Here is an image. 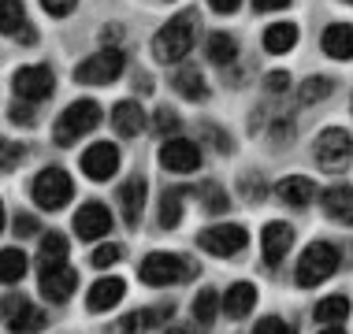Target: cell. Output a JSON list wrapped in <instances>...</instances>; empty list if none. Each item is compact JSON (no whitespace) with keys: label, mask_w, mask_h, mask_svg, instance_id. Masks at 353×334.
Wrapping results in <instances>:
<instances>
[{"label":"cell","mask_w":353,"mask_h":334,"mask_svg":"<svg viewBox=\"0 0 353 334\" xmlns=\"http://www.w3.org/2000/svg\"><path fill=\"white\" fill-rule=\"evenodd\" d=\"M194 12H183L175 19H168L164 26L157 30V37H152V56H157L160 63H179L186 60L190 49H194Z\"/></svg>","instance_id":"cell-1"},{"label":"cell","mask_w":353,"mask_h":334,"mask_svg":"<svg viewBox=\"0 0 353 334\" xmlns=\"http://www.w3.org/2000/svg\"><path fill=\"white\" fill-rule=\"evenodd\" d=\"M197 275V264L179 253H149L138 267V279L145 286H175Z\"/></svg>","instance_id":"cell-2"},{"label":"cell","mask_w":353,"mask_h":334,"mask_svg":"<svg viewBox=\"0 0 353 334\" xmlns=\"http://www.w3.org/2000/svg\"><path fill=\"white\" fill-rule=\"evenodd\" d=\"M97 123H101V104L97 101H74L63 108V116L56 119L52 141L60 149H71L79 138H85L90 130H97Z\"/></svg>","instance_id":"cell-3"},{"label":"cell","mask_w":353,"mask_h":334,"mask_svg":"<svg viewBox=\"0 0 353 334\" xmlns=\"http://www.w3.org/2000/svg\"><path fill=\"white\" fill-rule=\"evenodd\" d=\"M339 249L331 242H312L309 249L298 256V286H320L323 279H331V275L339 271Z\"/></svg>","instance_id":"cell-4"},{"label":"cell","mask_w":353,"mask_h":334,"mask_svg":"<svg viewBox=\"0 0 353 334\" xmlns=\"http://www.w3.org/2000/svg\"><path fill=\"white\" fill-rule=\"evenodd\" d=\"M30 197H34L37 208H45V212H60V208L74 197V182L63 167H45L41 175L34 178Z\"/></svg>","instance_id":"cell-5"},{"label":"cell","mask_w":353,"mask_h":334,"mask_svg":"<svg viewBox=\"0 0 353 334\" xmlns=\"http://www.w3.org/2000/svg\"><path fill=\"white\" fill-rule=\"evenodd\" d=\"M0 320H4V327L12 334H37L49 327V316H45L37 304H30L23 298V293H8L4 301H0Z\"/></svg>","instance_id":"cell-6"},{"label":"cell","mask_w":353,"mask_h":334,"mask_svg":"<svg viewBox=\"0 0 353 334\" xmlns=\"http://www.w3.org/2000/svg\"><path fill=\"white\" fill-rule=\"evenodd\" d=\"M123 67H127V56L119 49H101L97 56H90V60H82L74 67V82L82 85H108L116 82L123 74Z\"/></svg>","instance_id":"cell-7"},{"label":"cell","mask_w":353,"mask_h":334,"mask_svg":"<svg viewBox=\"0 0 353 334\" xmlns=\"http://www.w3.org/2000/svg\"><path fill=\"white\" fill-rule=\"evenodd\" d=\"M312 149H316L312 156H316V164L323 171H342L353 160V138H350V130H342V127L323 130Z\"/></svg>","instance_id":"cell-8"},{"label":"cell","mask_w":353,"mask_h":334,"mask_svg":"<svg viewBox=\"0 0 353 334\" xmlns=\"http://www.w3.org/2000/svg\"><path fill=\"white\" fill-rule=\"evenodd\" d=\"M12 85H15L19 101L37 104V101H45V97H49V93L56 90V74H52L49 63H30V67H19L15 79H12Z\"/></svg>","instance_id":"cell-9"},{"label":"cell","mask_w":353,"mask_h":334,"mask_svg":"<svg viewBox=\"0 0 353 334\" xmlns=\"http://www.w3.org/2000/svg\"><path fill=\"white\" fill-rule=\"evenodd\" d=\"M245 227L238 223H219V227H208V231L197 234V245L208 253V256H234L245 249Z\"/></svg>","instance_id":"cell-10"},{"label":"cell","mask_w":353,"mask_h":334,"mask_svg":"<svg viewBox=\"0 0 353 334\" xmlns=\"http://www.w3.org/2000/svg\"><path fill=\"white\" fill-rule=\"evenodd\" d=\"M175 316V304L164 301V304H152V309H138V312H127L123 320H116L104 334H149L152 327H164V323Z\"/></svg>","instance_id":"cell-11"},{"label":"cell","mask_w":353,"mask_h":334,"mask_svg":"<svg viewBox=\"0 0 353 334\" xmlns=\"http://www.w3.org/2000/svg\"><path fill=\"white\" fill-rule=\"evenodd\" d=\"M37 282H41V298H49L52 304H63L79 286V271L71 264H41Z\"/></svg>","instance_id":"cell-12"},{"label":"cell","mask_w":353,"mask_h":334,"mask_svg":"<svg viewBox=\"0 0 353 334\" xmlns=\"http://www.w3.org/2000/svg\"><path fill=\"white\" fill-rule=\"evenodd\" d=\"M160 164L168 171H175V175H194V171L201 167V149L190 138H168L164 145H160Z\"/></svg>","instance_id":"cell-13"},{"label":"cell","mask_w":353,"mask_h":334,"mask_svg":"<svg viewBox=\"0 0 353 334\" xmlns=\"http://www.w3.org/2000/svg\"><path fill=\"white\" fill-rule=\"evenodd\" d=\"M79 164L85 171V178H93V182H108V178L116 175V167H119V149L112 145V141H93V145L82 152Z\"/></svg>","instance_id":"cell-14"},{"label":"cell","mask_w":353,"mask_h":334,"mask_svg":"<svg viewBox=\"0 0 353 334\" xmlns=\"http://www.w3.org/2000/svg\"><path fill=\"white\" fill-rule=\"evenodd\" d=\"M108 231H112V212L101 200H85L79 212H74V234L85 238V242H101Z\"/></svg>","instance_id":"cell-15"},{"label":"cell","mask_w":353,"mask_h":334,"mask_svg":"<svg viewBox=\"0 0 353 334\" xmlns=\"http://www.w3.org/2000/svg\"><path fill=\"white\" fill-rule=\"evenodd\" d=\"M290 245H294V227L290 223H268L264 227V234H261V256H264V264L268 267H279L286 260V253H290Z\"/></svg>","instance_id":"cell-16"},{"label":"cell","mask_w":353,"mask_h":334,"mask_svg":"<svg viewBox=\"0 0 353 334\" xmlns=\"http://www.w3.org/2000/svg\"><path fill=\"white\" fill-rule=\"evenodd\" d=\"M116 197H119V208H123V219H127V227H138V223H141V212H145L149 182H145L141 175H134V178H127V182L116 189Z\"/></svg>","instance_id":"cell-17"},{"label":"cell","mask_w":353,"mask_h":334,"mask_svg":"<svg viewBox=\"0 0 353 334\" xmlns=\"http://www.w3.org/2000/svg\"><path fill=\"white\" fill-rule=\"evenodd\" d=\"M123 293H127V282H123L119 275H104V279H97L90 290H85V309L90 312H108L123 301Z\"/></svg>","instance_id":"cell-18"},{"label":"cell","mask_w":353,"mask_h":334,"mask_svg":"<svg viewBox=\"0 0 353 334\" xmlns=\"http://www.w3.org/2000/svg\"><path fill=\"white\" fill-rule=\"evenodd\" d=\"M320 45L331 60H353V23H331L323 30Z\"/></svg>","instance_id":"cell-19"},{"label":"cell","mask_w":353,"mask_h":334,"mask_svg":"<svg viewBox=\"0 0 353 334\" xmlns=\"http://www.w3.org/2000/svg\"><path fill=\"white\" fill-rule=\"evenodd\" d=\"M112 127L116 134L123 138H138L141 130H145V112H141L138 101H119L116 108H112Z\"/></svg>","instance_id":"cell-20"},{"label":"cell","mask_w":353,"mask_h":334,"mask_svg":"<svg viewBox=\"0 0 353 334\" xmlns=\"http://www.w3.org/2000/svg\"><path fill=\"white\" fill-rule=\"evenodd\" d=\"M323 212H327L335 223H346L353 227V186H331L327 194L320 197Z\"/></svg>","instance_id":"cell-21"},{"label":"cell","mask_w":353,"mask_h":334,"mask_svg":"<svg viewBox=\"0 0 353 334\" xmlns=\"http://www.w3.org/2000/svg\"><path fill=\"white\" fill-rule=\"evenodd\" d=\"M256 304V286L253 282H234L231 290L223 293V312L231 320H245Z\"/></svg>","instance_id":"cell-22"},{"label":"cell","mask_w":353,"mask_h":334,"mask_svg":"<svg viewBox=\"0 0 353 334\" xmlns=\"http://www.w3.org/2000/svg\"><path fill=\"white\" fill-rule=\"evenodd\" d=\"M312 197H316V182L305 178V175H290V178H283V182H279V200H283V205H290V208H305Z\"/></svg>","instance_id":"cell-23"},{"label":"cell","mask_w":353,"mask_h":334,"mask_svg":"<svg viewBox=\"0 0 353 334\" xmlns=\"http://www.w3.org/2000/svg\"><path fill=\"white\" fill-rule=\"evenodd\" d=\"M190 189L186 186H168L164 197H160V227L171 231V227H179V219H183V200H186Z\"/></svg>","instance_id":"cell-24"},{"label":"cell","mask_w":353,"mask_h":334,"mask_svg":"<svg viewBox=\"0 0 353 334\" xmlns=\"http://www.w3.org/2000/svg\"><path fill=\"white\" fill-rule=\"evenodd\" d=\"M205 56H208L216 67H227V63L238 60V41H234L231 34L216 30V34H208V41H205Z\"/></svg>","instance_id":"cell-25"},{"label":"cell","mask_w":353,"mask_h":334,"mask_svg":"<svg viewBox=\"0 0 353 334\" xmlns=\"http://www.w3.org/2000/svg\"><path fill=\"white\" fill-rule=\"evenodd\" d=\"M26 271H30V260H26L23 249H0V282L4 286H15L19 279H26Z\"/></svg>","instance_id":"cell-26"},{"label":"cell","mask_w":353,"mask_h":334,"mask_svg":"<svg viewBox=\"0 0 353 334\" xmlns=\"http://www.w3.org/2000/svg\"><path fill=\"white\" fill-rule=\"evenodd\" d=\"M294 45H298V26L294 23H272L268 30H264V49H268L272 56L290 52Z\"/></svg>","instance_id":"cell-27"},{"label":"cell","mask_w":353,"mask_h":334,"mask_svg":"<svg viewBox=\"0 0 353 334\" xmlns=\"http://www.w3.org/2000/svg\"><path fill=\"white\" fill-rule=\"evenodd\" d=\"M26 8H23V0H0V34H12L19 37L26 30Z\"/></svg>","instance_id":"cell-28"},{"label":"cell","mask_w":353,"mask_h":334,"mask_svg":"<svg viewBox=\"0 0 353 334\" xmlns=\"http://www.w3.org/2000/svg\"><path fill=\"white\" fill-rule=\"evenodd\" d=\"M346 316H350V298L346 293H331V298H323L316 304V320L323 323V327H339Z\"/></svg>","instance_id":"cell-29"},{"label":"cell","mask_w":353,"mask_h":334,"mask_svg":"<svg viewBox=\"0 0 353 334\" xmlns=\"http://www.w3.org/2000/svg\"><path fill=\"white\" fill-rule=\"evenodd\" d=\"M171 85H175L179 93H183L186 101H201L205 97V79L197 74V67H179L175 74H171Z\"/></svg>","instance_id":"cell-30"},{"label":"cell","mask_w":353,"mask_h":334,"mask_svg":"<svg viewBox=\"0 0 353 334\" xmlns=\"http://www.w3.org/2000/svg\"><path fill=\"white\" fill-rule=\"evenodd\" d=\"M219 304H223V298L205 286V290L194 298V320H197V327H212L216 316H219Z\"/></svg>","instance_id":"cell-31"},{"label":"cell","mask_w":353,"mask_h":334,"mask_svg":"<svg viewBox=\"0 0 353 334\" xmlns=\"http://www.w3.org/2000/svg\"><path fill=\"white\" fill-rule=\"evenodd\" d=\"M68 238L60 231H49L41 234V264H68Z\"/></svg>","instance_id":"cell-32"},{"label":"cell","mask_w":353,"mask_h":334,"mask_svg":"<svg viewBox=\"0 0 353 334\" xmlns=\"http://www.w3.org/2000/svg\"><path fill=\"white\" fill-rule=\"evenodd\" d=\"M331 79H320V74H312V79H305L301 82V90H298V104H316V101H323L331 93Z\"/></svg>","instance_id":"cell-33"},{"label":"cell","mask_w":353,"mask_h":334,"mask_svg":"<svg viewBox=\"0 0 353 334\" xmlns=\"http://www.w3.org/2000/svg\"><path fill=\"white\" fill-rule=\"evenodd\" d=\"M197 197H201L205 212H212V216H223V212H227V194H223V189H219L216 182L197 186Z\"/></svg>","instance_id":"cell-34"},{"label":"cell","mask_w":353,"mask_h":334,"mask_svg":"<svg viewBox=\"0 0 353 334\" xmlns=\"http://www.w3.org/2000/svg\"><path fill=\"white\" fill-rule=\"evenodd\" d=\"M23 156H26V145H15V141L0 138V175L15 171L19 164H23Z\"/></svg>","instance_id":"cell-35"},{"label":"cell","mask_w":353,"mask_h":334,"mask_svg":"<svg viewBox=\"0 0 353 334\" xmlns=\"http://www.w3.org/2000/svg\"><path fill=\"white\" fill-rule=\"evenodd\" d=\"M152 130L164 134V141L171 138V134L179 138V116H175L171 108H157V116H152Z\"/></svg>","instance_id":"cell-36"},{"label":"cell","mask_w":353,"mask_h":334,"mask_svg":"<svg viewBox=\"0 0 353 334\" xmlns=\"http://www.w3.org/2000/svg\"><path fill=\"white\" fill-rule=\"evenodd\" d=\"M119 256H123V249H119L116 242H104V245H97V249H93L90 264H93V267H112V264H119Z\"/></svg>","instance_id":"cell-37"},{"label":"cell","mask_w":353,"mask_h":334,"mask_svg":"<svg viewBox=\"0 0 353 334\" xmlns=\"http://www.w3.org/2000/svg\"><path fill=\"white\" fill-rule=\"evenodd\" d=\"M253 334H294V327H290L286 320H279V316H264V320L253 327Z\"/></svg>","instance_id":"cell-38"},{"label":"cell","mask_w":353,"mask_h":334,"mask_svg":"<svg viewBox=\"0 0 353 334\" xmlns=\"http://www.w3.org/2000/svg\"><path fill=\"white\" fill-rule=\"evenodd\" d=\"M201 138H205V141H212V145H216V152H227V149H231V141H227V134H223V130H216L212 123H201Z\"/></svg>","instance_id":"cell-39"},{"label":"cell","mask_w":353,"mask_h":334,"mask_svg":"<svg viewBox=\"0 0 353 334\" xmlns=\"http://www.w3.org/2000/svg\"><path fill=\"white\" fill-rule=\"evenodd\" d=\"M41 8H45L52 19H63V15H71L74 8H79V0H41Z\"/></svg>","instance_id":"cell-40"},{"label":"cell","mask_w":353,"mask_h":334,"mask_svg":"<svg viewBox=\"0 0 353 334\" xmlns=\"http://www.w3.org/2000/svg\"><path fill=\"white\" fill-rule=\"evenodd\" d=\"M12 123H19V127H34V104L30 101H15L12 104Z\"/></svg>","instance_id":"cell-41"},{"label":"cell","mask_w":353,"mask_h":334,"mask_svg":"<svg viewBox=\"0 0 353 334\" xmlns=\"http://www.w3.org/2000/svg\"><path fill=\"white\" fill-rule=\"evenodd\" d=\"M264 85H268L275 97H283V93L290 90V74H286V71H272L268 79H264Z\"/></svg>","instance_id":"cell-42"},{"label":"cell","mask_w":353,"mask_h":334,"mask_svg":"<svg viewBox=\"0 0 353 334\" xmlns=\"http://www.w3.org/2000/svg\"><path fill=\"white\" fill-rule=\"evenodd\" d=\"M15 234H19V238L37 234V219H34V216H26V212H23V216H15Z\"/></svg>","instance_id":"cell-43"},{"label":"cell","mask_w":353,"mask_h":334,"mask_svg":"<svg viewBox=\"0 0 353 334\" xmlns=\"http://www.w3.org/2000/svg\"><path fill=\"white\" fill-rule=\"evenodd\" d=\"M101 41H104V49H112V45H119V41H123V26H104Z\"/></svg>","instance_id":"cell-44"},{"label":"cell","mask_w":353,"mask_h":334,"mask_svg":"<svg viewBox=\"0 0 353 334\" xmlns=\"http://www.w3.org/2000/svg\"><path fill=\"white\" fill-rule=\"evenodd\" d=\"M256 12H283V8H290V0H253Z\"/></svg>","instance_id":"cell-45"},{"label":"cell","mask_w":353,"mask_h":334,"mask_svg":"<svg viewBox=\"0 0 353 334\" xmlns=\"http://www.w3.org/2000/svg\"><path fill=\"white\" fill-rule=\"evenodd\" d=\"M208 4H212V12H219V15H231V12H238L242 0H208Z\"/></svg>","instance_id":"cell-46"},{"label":"cell","mask_w":353,"mask_h":334,"mask_svg":"<svg viewBox=\"0 0 353 334\" xmlns=\"http://www.w3.org/2000/svg\"><path fill=\"white\" fill-rule=\"evenodd\" d=\"M245 197H250V200H261V197H268V189H261V186H256V175H250V178H245Z\"/></svg>","instance_id":"cell-47"},{"label":"cell","mask_w":353,"mask_h":334,"mask_svg":"<svg viewBox=\"0 0 353 334\" xmlns=\"http://www.w3.org/2000/svg\"><path fill=\"white\" fill-rule=\"evenodd\" d=\"M164 334H194V331H190V327H179V323H171V327H168Z\"/></svg>","instance_id":"cell-48"},{"label":"cell","mask_w":353,"mask_h":334,"mask_svg":"<svg viewBox=\"0 0 353 334\" xmlns=\"http://www.w3.org/2000/svg\"><path fill=\"white\" fill-rule=\"evenodd\" d=\"M320 334H346V331H342V327H323Z\"/></svg>","instance_id":"cell-49"},{"label":"cell","mask_w":353,"mask_h":334,"mask_svg":"<svg viewBox=\"0 0 353 334\" xmlns=\"http://www.w3.org/2000/svg\"><path fill=\"white\" fill-rule=\"evenodd\" d=\"M0 231H4V200H0Z\"/></svg>","instance_id":"cell-50"},{"label":"cell","mask_w":353,"mask_h":334,"mask_svg":"<svg viewBox=\"0 0 353 334\" xmlns=\"http://www.w3.org/2000/svg\"><path fill=\"white\" fill-rule=\"evenodd\" d=\"M342 4H353V0H342Z\"/></svg>","instance_id":"cell-51"}]
</instances>
